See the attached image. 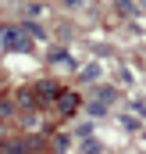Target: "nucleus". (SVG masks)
<instances>
[{
	"mask_svg": "<svg viewBox=\"0 0 146 154\" xmlns=\"http://www.w3.org/2000/svg\"><path fill=\"white\" fill-rule=\"evenodd\" d=\"M110 100H114V90H110V86H104V90H100V104H104V108H107Z\"/></svg>",
	"mask_w": 146,
	"mask_h": 154,
	"instance_id": "7",
	"label": "nucleus"
},
{
	"mask_svg": "<svg viewBox=\"0 0 146 154\" xmlns=\"http://www.w3.org/2000/svg\"><path fill=\"white\" fill-rule=\"evenodd\" d=\"M50 61H54V65H72V57H68L64 50H54V54H50Z\"/></svg>",
	"mask_w": 146,
	"mask_h": 154,
	"instance_id": "5",
	"label": "nucleus"
},
{
	"mask_svg": "<svg viewBox=\"0 0 146 154\" xmlns=\"http://www.w3.org/2000/svg\"><path fill=\"white\" fill-rule=\"evenodd\" d=\"M78 75H82V79H96V75H100V72H96V65H86V68H82Z\"/></svg>",
	"mask_w": 146,
	"mask_h": 154,
	"instance_id": "8",
	"label": "nucleus"
},
{
	"mask_svg": "<svg viewBox=\"0 0 146 154\" xmlns=\"http://www.w3.org/2000/svg\"><path fill=\"white\" fill-rule=\"evenodd\" d=\"M36 93L43 97V100H54V97H61V86H57V82H39Z\"/></svg>",
	"mask_w": 146,
	"mask_h": 154,
	"instance_id": "3",
	"label": "nucleus"
},
{
	"mask_svg": "<svg viewBox=\"0 0 146 154\" xmlns=\"http://www.w3.org/2000/svg\"><path fill=\"white\" fill-rule=\"evenodd\" d=\"M75 108H78V97H75V93H61V97H57V111H61V115H72Z\"/></svg>",
	"mask_w": 146,
	"mask_h": 154,
	"instance_id": "2",
	"label": "nucleus"
},
{
	"mask_svg": "<svg viewBox=\"0 0 146 154\" xmlns=\"http://www.w3.org/2000/svg\"><path fill=\"white\" fill-rule=\"evenodd\" d=\"M0 36H4V47H7V50H18V54H25V50H32V43L25 39V32H18L14 25H7V29H4Z\"/></svg>",
	"mask_w": 146,
	"mask_h": 154,
	"instance_id": "1",
	"label": "nucleus"
},
{
	"mask_svg": "<svg viewBox=\"0 0 146 154\" xmlns=\"http://www.w3.org/2000/svg\"><path fill=\"white\" fill-rule=\"evenodd\" d=\"M61 7H68V11H78V7H86V0H57Z\"/></svg>",
	"mask_w": 146,
	"mask_h": 154,
	"instance_id": "6",
	"label": "nucleus"
},
{
	"mask_svg": "<svg viewBox=\"0 0 146 154\" xmlns=\"http://www.w3.org/2000/svg\"><path fill=\"white\" fill-rule=\"evenodd\" d=\"M121 14H136V0H114Z\"/></svg>",
	"mask_w": 146,
	"mask_h": 154,
	"instance_id": "4",
	"label": "nucleus"
}]
</instances>
